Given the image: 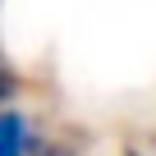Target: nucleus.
<instances>
[{"label":"nucleus","mask_w":156,"mask_h":156,"mask_svg":"<svg viewBox=\"0 0 156 156\" xmlns=\"http://www.w3.org/2000/svg\"><path fill=\"white\" fill-rule=\"evenodd\" d=\"M32 147V124L23 110H5L0 115V156H28Z\"/></svg>","instance_id":"f257e3e1"}]
</instances>
